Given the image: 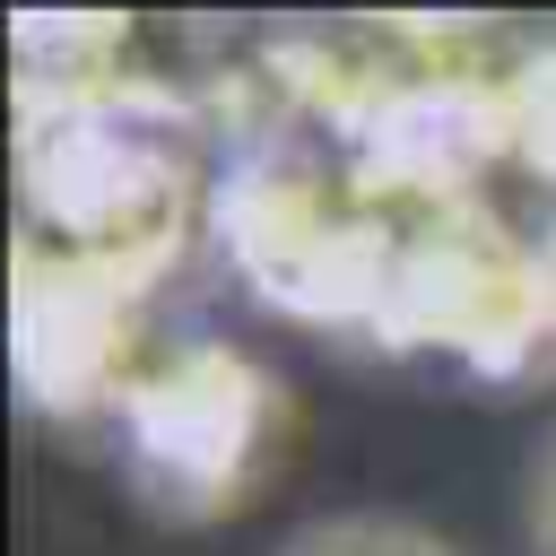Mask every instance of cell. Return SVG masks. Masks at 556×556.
<instances>
[{"mask_svg":"<svg viewBox=\"0 0 556 556\" xmlns=\"http://www.w3.org/2000/svg\"><path fill=\"white\" fill-rule=\"evenodd\" d=\"M278 556H460V547L434 539V530H417V521H391V513H348V521L295 530Z\"/></svg>","mask_w":556,"mask_h":556,"instance_id":"obj_2","label":"cell"},{"mask_svg":"<svg viewBox=\"0 0 556 556\" xmlns=\"http://www.w3.org/2000/svg\"><path fill=\"white\" fill-rule=\"evenodd\" d=\"M261 408L269 391L235 348H182L130 382V460L148 486L217 513V495H235L243 460L261 452Z\"/></svg>","mask_w":556,"mask_h":556,"instance_id":"obj_1","label":"cell"},{"mask_svg":"<svg viewBox=\"0 0 556 556\" xmlns=\"http://www.w3.org/2000/svg\"><path fill=\"white\" fill-rule=\"evenodd\" d=\"M530 547L556 556V434H547V452H539V469H530Z\"/></svg>","mask_w":556,"mask_h":556,"instance_id":"obj_3","label":"cell"}]
</instances>
